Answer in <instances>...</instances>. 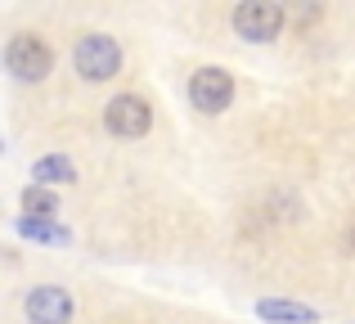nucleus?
<instances>
[{
  "instance_id": "1",
  "label": "nucleus",
  "mask_w": 355,
  "mask_h": 324,
  "mask_svg": "<svg viewBox=\"0 0 355 324\" xmlns=\"http://www.w3.org/2000/svg\"><path fill=\"white\" fill-rule=\"evenodd\" d=\"M72 63H77V72L86 81H108V77H117V68H121V45L104 32H90V36L77 41Z\"/></svg>"
},
{
  "instance_id": "2",
  "label": "nucleus",
  "mask_w": 355,
  "mask_h": 324,
  "mask_svg": "<svg viewBox=\"0 0 355 324\" xmlns=\"http://www.w3.org/2000/svg\"><path fill=\"white\" fill-rule=\"evenodd\" d=\"M5 68L14 72L18 81H45L50 68H54V54H50V45H45L41 36L18 32L14 41L5 45Z\"/></svg>"
},
{
  "instance_id": "3",
  "label": "nucleus",
  "mask_w": 355,
  "mask_h": 324,
  "mask_svg": "<svg viewBox=\"0 0 355 324\" xmlns=\"http://www.w3.org/2000/svg\"><path fill=\"white\" fill-rule=\"evenodd\" d=\"M189 104L207 117L225 113V108L234 104V77H230L225 68H198L189 77Z\"/></svg>"
},
{
  "instance_id": "4",
  "label": "nucleus",
  "mask_w": 355,
  "mask_h": 324,
  "mask_svg": "<svg viewBox=\"0 0 355 324\" xmlns=\"http://www.w3.org/2000/svg\"><path fill=\"white\" fill-rule=\"evenodd\" d=\"M279 27H284V9L270 0H243L234 9V32L243 41H275Z\"/></svg>"
},
{
  "instance_id": "5",
  "label": "nucleus",
  "mask_w": 355,
  "mask_h": 324,
  "mask_svg": "<svg viewBox=\"0 0 355 324\" xmlns=\"http://www.w3.org/2000/svg\"><path fill=\"white\" fill-rule=\"evenodd\" d=\"M104 126L113 135H126V140H135V135H144L148 126H153V113H148V104L139 95H117L113 104L104 108Z\"/></svg>"
},
{
  "instance_id": "6",
  "label": "nucleus",
  "mask_w": 355,
  "mask_h": 324,
  "mask_svg": "<svg viewBox=\"0 0 355 324\" xmlns=\"http://www.w3.org/2000/svg\"><path fill=\"white\" fill-rule=\"evenodd\" d=\"M23 311L32 324H68L72 320V293L59 289V284H41V289L27 293Z\"/></svg>"
},
{
  "instance_id": "7",
  "label": "nucleus",
  "mask_w": 355,
  "mask_h": 324,
  "mask_svg": "<svg viewBox=\"0 0 355 324\" xmlns=\"http://www.w3.org/2000/svg\"><path fill=\"white\" fill-rule=\"evenodd\" d=\"M257 316L270 320V324H315V320H320L311 307H302V302H284V298L257 302Z\"/></svg>"
},
{
  "instance_id": "8",
  "label": "nucleus",
  "mask_w": 355,
  "mask_h": 324,
  "mask_svg": "<svg viewBox=\"0 0 355 324\" xmlns=\"http://www.w3.org/2000/svg\"><path fill=\"white\" fill-rule=\"evenodd\" d=\"M32 176H36V185H72L77 180V167H72L68 158H59V153H50V158H36L32 162Z\"/></svg>"
},
{
  "instance_id": "9",
  "label": "nucleus",
  "mask_w": 355,
  "mask_h": 324,
  "mask_svg": "<svg viewBox=\"0 0 355 324\" xmlns=\"http://www.w3.org/2000/svg\"><path fill=\"white\" fill-rule=\"evenodd\" d=\"M18 203H23L27 221H36V216H41V221H50L54 212H59V194H54V189H45V185H27Z\"/></svg>"
},
{
  "instance_id": "10",
  "label": "nucleus",
  "mask_w": 355,
  "mask_h": 324,
  "mask_svg": "<svg viewBox=\"0 0 355 324\" xmlns=\"http://www.w3.org/2000/svg\"><path fill=\"white\" fill-rule=\"evenodd\" d=\"M18 230H23V235L27 239H41V244H68V230H63V225H50V221H18Z\"/></svg>"
},
{
  "instance_id": "11",
  "label": "nucleus",
  "mask_w": 355,
  "mask_h": 324,
  "mask_svg": "<svg viewBox=\"0 0 355 324\" xmlns=\"http://www.w3.org/2000/svg\"><path fill=\"white\" fill-rule=\"evenodd\" d=\"M0 153H5V140H0Z\"/></svg>"
}]
</instances>
